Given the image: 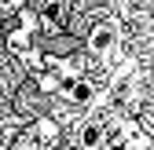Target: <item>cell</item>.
Listing matches in <instances>:
<instances>
[]
</instances>
